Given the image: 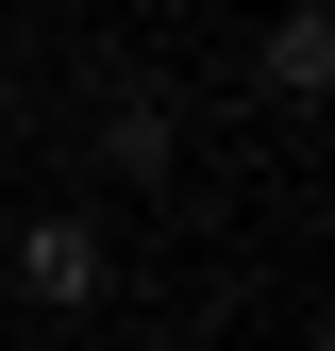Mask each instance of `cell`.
<instances>
[{
	"mask_svg": "<svg viewBox=\"0 0 335 351\" xmlns=\"http://www.w3.org/2000/svg\"><path fill=\"white\" fill-rule=\"evenodd\" d=\"M268 101H335V0H285L268 17Z\"/></svg>",
	"mask_w": 335,
	"mask_h": 351,
	"instance_id": "7a4b0ae2",
	"label": "cell"
},
{
	"mask_svg": "<svg viewBox=\"0 0 335 351\" xmlns=\"http://www.w3.org/2000/svg\"><path fill=\"white\" fill-rule=\"evenodd\" d=\"M101 151L151 184V167H168V84H117V101H101Z\"/></svg>",
	"mask_w": 335,
	"mask_h": 351,
	"instance_id": "3957f363",
	"label": "cell"
},
{
	"mask_svg": "<svg viewBox=\"0 0 335 351\" xmlns=\"http://www.w3.org/2000/svg\"><path fill=\"white\" fill-rule=\"evenodd\" d=\"M17 285L51 301V318H84V301H101V217H34V234H17Z\"/></svg>",
	"mask_w": 335,
	"mask_h": 351,
	"instance_id": "6da1fadb",
	"label": "cell"
}]
</instances>
